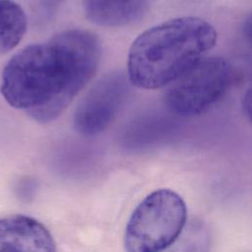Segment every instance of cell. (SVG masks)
<instances>
[{
    "instance_id": "obj_1",
    "label": "cell",
    "mask_w": 252,
    "mask_h": 252,
    "mask_svg": "<svg viewBox=\"0 0 252 252\" xmlns=\"http://www.w3.org/2000/svg\"><path fill=\"white\" fill-rule=\"evenodd\" d=\"M100 57L95 34L68 30L31 44L5 65L0 93L14 108L38 122L57 118L94 74Z\"/></svg>"
},
{
    "instance_id": "obj_7",
    "label": "cell",
    "mask_w": 252,
    "mask_h": 252,
    "mask_svg": "<svg viewBox=\"0 0 252 252\" xmlns=\"http://www.w3.org/2000/svg\"><path fill=\"white\" fill-rule=\"evenodd\" d=\"M151 0H83L86 16L103 27H123L143 17Z\"/></svg>"
},
{
    "instance_id": "obj_4",
    "label": "cell",
    "mask_w": 252,
    "mask_h": 252,
    "mask_svg": "<svg viewBox=\"0 0 252 252\" xmlns=\"http://www.w3.org/2000/svg\"><path fill=\"white\" fill-rule=\"evenodd\" d=\"M232 79V68L225 59L202 58L170 84L165 102L181 116L199 115L223 96Z\"/></svg>"
},
{
    "instance_id": "obj_5",
    "label": "cell",
    "mask_w": 252,
    "mask_h": 252,
    "mask_svg": "<svg viewBox=\"0 0 252 252\" xmlns=\"http://www.w3.org/2000/svg\"><path fill=\"white\" fill-rule=\"evenodd\" d=\"M129 94V80L120 71L101 78L86 94L74 115V127L84 136L105 130L122 109Z\"/></svg>"
},
{
    "instance_id": "obj_6",
    "label": "cell",
    "mask_w": 252,
    "mask_h": 252,
    "mask_svg": "<svg viewBox=\"0 0 252 252\" xmlns=\"http://www.w3.org/2000/svg\"><path fill=\"white\" fill-rule=\"evenodd\" d=\"M0 245L15 252H56L48 229L38 220L22 215L0 219Z\"/></svg>"
},
{
    "instance_id": "obj_2",
    "label": "cell",
    "mask_w": 252,
    "mask_h": 252,
    "mask_svg": "<svg viewBox=\"0 0 252 252\" xmlns=\"http://www.w3.org/2000/svg\"><path fill=\"white\" fill-rule=\"evenodd\" d=\"M217 32L207 21L180 17L142 32L128 54V80L143 89L171 84L217 42Z\"/></svg>"
},
{
    "instance_id": "obj_11",
    "label": "cell",
    "mask_w": 252,
    "mask_h": 252,
    "mask_svg": "<svg viewBox=\"0 0 252 252\" xmlns=\"http://www.w3.org/2000/svg\"><path fill=\"white\" fill-rule=\"evenodd\" d=\"M0 252H15V251L11 250L10 248H7V247H4V246L0 245Z\"/></svg>"
},
{
    "instance_id": "obj_3",
    "label": "cell",
    "mask_w": 252,
    "mask_h": 252,
    "mask_svg": "<svg viewBox=\"0 0 252 252\" xmlns=\"http://www.w3.org/2000/svg\"><path fill=\"white\" fill-rule=\"evenodd\" d=\"M186 223V206L174 191L159 189L134 210L124 235L126 252H161L179 235Z\"/></svg>"
},
{
    "instance_id": "obj_9",
    "label": "cell",
    "mask_w": 252,
    "mask_h": 252,
    "mask_svg": "<svg viewBox=\"0 0 252 252\" xmlns=\"http://www.w3.org/2000/svg\"><path fill=\"white\" fill-rule=\"evenodd\" d=\"M210 233L206 224L197 219L185 223L176 239L165 252H209Z\"/></svg>"
},
{
    "instance_id": "obj_8",
    "label": "cell",
    "mask_w": 252,
    "mask_h": 252,
    "mask_svg": "<svg viewBox=\"0 0 252 252\" xmlns=\"http://www.w3.org/2000/svg\"><path fill=\"white\" fill-rule=\"evenodd\" d=\"M28 27L24 9L13 0H0V55L14 49Z\"/></svg>"
},
{
    "instance_id": "obj_10",
    "label": "cell",
    "mask_w": 252,
    "mask_h": 252,
    "mask_svg": "<svg viewBox=\"0 0 252 252\" xmlns=\"http://www.w3.org/2000/svg\"><path fill=\"white\" fill-rule=\"evenodd\" d=\"M244 100H246V102L244 101L243 106L246 108V112H247V114L250 116V109H251V95H250V91H248V93L244 95Z\"/></svg>"
}]
</instances>
